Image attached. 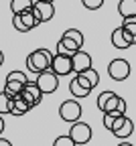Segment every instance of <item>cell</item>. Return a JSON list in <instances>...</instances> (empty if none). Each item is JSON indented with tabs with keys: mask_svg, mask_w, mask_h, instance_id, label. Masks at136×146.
Here are the masks:
<instances>
[{
	"mask_svg": "<svg viewBox=\"0 0 136 146\" xmlns=\"http://www.w3.org/2000/svg\"><path fill=\"white\" fill-rule=\"evenodd\" d=\"M98 108L104 114H116V116H126V100L120 98L116 91H102L98 96Z\"/></svg>",
	"mask_w": 136,
	"mask_h": 146,
	"instance_id": "cell-1",
	"label": "cell"
},
{
	"mask_svg": "<svg viewBox=\"0 0 136 146\" xmlns=\"http://www.w3.org/2000/svg\"><path fill=\"white\" fill-rule=\"evenodd\" d=\"M81 47H83V35H81V31L67 29L61 35L59 43H57V55H67V57H71V55L75 51H79Z\"/></svg>",
	"mask_w": 136,
	"mask_h": 146,
	"instance_id": "cell-2",
	"label": "cell"
},
{
	"mask_svg": "<svg viewBox=\"0 0 136 146\" xmlns=\"http://www.w3.org/2000/svg\"><path fill=\"white\" fill-rule=\"evenodd\" d=\"M51 57H53V53L49 49H35L33 53H29V57H27V69L31 73L47 71L49 65H51Z\"/></svg>",
	"mask_w": 136,
	"mask_h": 146,
	"instance_id": "cell-3",
	"label": "cell"
},
{
	"mask_svg": "<svg viewBox=\"0 0 136 146\" xmlns=\"http://www.w3.org/2000/svg\"><path fill=\"white\" fill-rule=\"evenodd\" d=\"M35 83H37L39 91H41L43 96H45V94H55L57 87H59V77H57L51 69H47V71L37 73V81H35Z\"/></svg>",
	"mask_w": 136,
	"mask_h": 146,
	"instance_id": "cell-4",
	"label": "cell"
},
{
	"mask_svg": "<svg viewBox=\"0 0 136 146\" xmlns=\"http://www.w3.org/2000/svg\"><path fill=\"white\" fill-rule=\"evenodd\" d=\"M81 104L77 102V100H65L61 106H59V116H61V120L63 122H69V124H73V122H79V118H81Z\"/></svg>",
	"mask_w": 136,
	"mask_h": 146,
	"instance_id": "cell-5",
	"label": "cell"
},
{
	"mask_svg": "<svg viewBox=\"0 0 136 146\" xmlns=\"http://www.w3.org/2000/svg\"><path fill=\"white\" fill-rule=\"evenodd\" d=\"M75 146H79V144H87L91 140V126L85 124V122H73L71 124V130L67 134Z\"/></svg>",
	"mask_w": 136,
	"mask_h": 146,
	"instance_id": "cell-6",
	"label": "cell"
},
{
	"mask_svg": "<svg viewBox=\"0 0 136 146\" xmlns=\"http://www.w3.org/2000/svg\"><path fill=\"white\" fill-rule=\"evenodd\" d=\"M27 81L29 79L23 71H10L6 75V81H4V91L8 96H16V94H21V89L25 87Z\"/></svg>",
	"mask_w": 136,
	"mask_h": 146,
	"instance_id": "cell-7",
	"label": "cell"
},
{
	"mask_svg": "<svg viewBox=\"0 0 136 146\" xmlns=\"http://www.w3.org/2000/svg\"><path fill=\"white\" fill-rule=\"evenodd\" d=\"M108 75L114 81H124L130 75V63L126 59H112L108 65Z\"/></svg>",
	"mask_w": 136,
	"mask_h": 146,
	"instance_id": "cell-8",
	"label": "cell"
},
{
	"mask_svg": "<svg viewBox=\"0 0 136 146\" xmlns=\"http://www.w3.org/2000/svg\"><path fill=\"white\" fill-rule=\"evenodd\" d=\"M12 27L18 33H31L35 27H39L37 18L33 16V12H23V14H12Z\"/></svg>",
	"mask_w": 136,
	"mask_h": 146,
	"instance_id": "cell-9",
	"label": "cell"
},
{
	"mask_svg": "<svg viewBox=\"0 0 136 146\" xmlns=\"http://www.w3.org/2000/svg\"><path fill=\"white\" fill-rule=\"evenodd\" d=\"M31 12L37 18V23L43 25V23H49L51 18L55 16V4L53 2H33Z\"/></svg>",
	"mask_w": 136,
	"mask_h": 146,
	"instance_id": "cell-10",
	"label": "cell"
},
{
	"mask_svg": "<svg viewBox=\"0 0 136 146\" xmlns=\"http://www.w3.org/2000/svg\"><path fill=\"white\" fill-rule=\"evenodd\" d=\"M110 132H112L116 138H128V136L134 132V122H132L128 116H120V118L114 120Z\"/></svg>",
	"mask_w": 136,
	"mask_h": 146,
	"instance_id": "cell-11",
	"label": "cell"
},
{
	"mask_svg": "<svg viewBox=\"0 0 136 146\" xmlns=\"http://www.w3.org/2000/svg\"><path fill=\"white\" fill-rule=\"evenodd\" d=\"M49 69L55 73L57 77L69 75V73H71V57H67V55H53Z\"/></svg>",
	"mask_w": 136,
	"mask_h": 146,
	"instance_id": "cell-12",
	"label": "cell"
},
{
	"mask_svg": "<svg viewBox=\"0 0 136 146\" xmlns=\"http://www.w3.org/2000/svg\"><path fill=\"white\" fill-rule=\"evenodd\" d=\"M112 45H114L116 49H120V51H126V49H130L132 45H136V36L124 33L122 27H118V29L112 31Z\"/></svg>",
	"mask_w": 136,
	"mask_h": 146,
	"instance_id": "cell-13",
	"label": "cell"
},
{
	"mask_svg": "<svg viewBox=\"0 0 136 146\" xmlns=\"http://www.w3.org/2000/svg\"><path fill=\"white\" fill-rule=\"evenodd\" d=\"M21 96H23V100H25L31 108H35V106H39V104L43 102V94L39 91V87H37L35 81H27V83H25V87L21 89Z\"/></svg>",
	"mask_w": 136,
	"mask_h": 146,
	"instance_id": "cell-14",
	"label": "cell"
},
{
	"mask_svg": "<svg viewBox=\"0 0 136 146\" xmlns=\"http://www.w3.org/2000/svg\"><path fill=\"white\" fill-rule=\"evenodd\" d=\"M89 67H91V55L87 51L79 49V51H75L71 55V71L73 73H81V71H85Z\"/></svg>",
	"mask_w": 136,
	"mask_h": 146,
	"instance_id": "cell-15",
	"label": "cell"
},
{
	"mask_svg": "<svg viewBox=\"0 0 136 146\" xmlns=\"http://www.w3.org/2000/svg\"><path fill=\"white\" fill-rule=\"evenodd\" d=\"M31 106L23 100V96L21 94H16V96H12V104H10V116H25L27 112H31Z\"/></svg>",
	"mask_w": 136,
	"mask_h": 146,
	"instance_id": "cell-16",
	"label": "cell"
},
{
	"mask_svg": "<svg viewBox=\"0 0 136 146\" xmlns=\"http://www.w3.org/2000/svg\"><path fill=\"white\" fill-rule=\"evenodd\" d=\"M118 12L122 18H136V0H120Z\"/></svg>",
	"mask_w": 136,
	"mask_h": 146,
	"instance_id": "cell-17",
	"label": "cell"
},
{
	"mask_svg": "<svg viewBox=\"0 0 136 146\" xmlns=\"http://www.w3.org/2000/svg\"><path fill=\"white\" fill-rule=\"evenodd\" d=\"M33 2H35V0H10V10H12V14L29 12L33 8Z\"/></svg>",
	"mask_w": 136,
	"mask_h": 146,
	"instance_id": "cell-18",
	"label": "cell"
},
{
	"mask_svg": "<svg viewBox=\"0 0 136 146\" xmlns=\"http://www.w3.org/2000/svg\"><path fill=\"white\" fill-rule=\"evenodd\" d=\"M69 91H71V96L75 98V100H81V98H87L91 91L89 89H85V87H81L79 83H77V79L73 77L71 81H69Z\"/></svg>",
	"mask_w": 136,
	"mask_h": 146,
	"instance_id": "cell-19",
	"label": "cell"
},
{
	"mask_svg": "<svg viewBox=\"0 0 136 146\" xmlns=\"http://www.w3.org/2000/svg\"><path fill=\"white\" fill-rule=\"evenodd\" d=\"M77 75H81V77L89 83L91 89H93V87H98V83H100V73L95 71L93 67H89V69H85V71H81V73H77Z\"/></svg>",
	"mask_w": 136,
	"mask_h": 146,
	"instance_id": "cell-20",
	"label": "cell"
},
{
	"mask_svg": "<svg viewBox=\"0 0 136 146\" xmlns=\"http://www.w3.org/2000/svg\"><path fill=\"white\" fill-rule=\"evenodd\" d=\"M10 104H12V96H8L6 91H0V116L10 114Z\"/></svg>",
	"mask_w": 136,
	"mask_h": 146,
	"instance_id": "cell-21",
	"label": "cell"
},
{
	"mask_svg": "<svg viewBox=\"0 0 136 146\" xmlns=\"http://www.w3.org/2000/svg\"><path fill=\"white\" fill-rule=\"evenodd\" d=\"M120 27H122V31H124V33H128V35L136 36V18H124V23H122Z\"/></svg>",
	"mask_w": 136,
	"mask_h": 146,
	"instance_id": "cell-22",
	"label": "cell"
},
{
	"mask_svg": "<svg viewBox=\"0 0 136 146\" xmlns=\"http://www.w3.org/2000/svg\"><path fill=\"white\" fill-rule=\"evenodd\" d=\"M53 146H75V144H73V140H71L67 134H63V136H57V138H55Z\"/></svg>",
	"mask_w": 136,
	"mask_h": 146,
	"instance_id": "cell-23",
	"label": "cell"
},
{
	"mask_svg": "<svg viewBox=\"0 0 136 146\" xmlns=\"http://www.w3.org/2000/svg\"><path fill=\"white\" fill-rule=\"evenodd\" d=\"M81 4H83L87 10H98V8H102L104 0H81Z\"/></svg>",
	"mask_w": 136,
	"mask_h": 146,
	"instance_id": "cell-24",
	"label": "cell"
},
{
	"mask_svg": "<svg viewBox=\"0 0 136 146\" xmlns=\"http://www.w3.org/2000/svg\"><path fill=\"white\" fill-rule=\"evenodd\" d=\"M116 118H120V116H116V114H104V128L112 130V124H114Z\"/></svg>",
	"mask_w": 136,
	"mask_h": 146,
	"instance_id": "cell-25",
	"label": "cell"
},
{
	"mask_svg": "<svg viewBox=\"0 0 136 146\" xmlns=\"http://www.w3.org/2000/svg\"><path fill=\"white\" fill-rule=\"evenodd\" d=\"M4 128H6V124H4V118L0 116V136H2V132H4Z\"/></svg>",
	"mask_w": 136,
	"mask_h": 146,
	"instance_id": "cell-26",
	"label": "cell"
},
{
	"mask_svg": "<svg viewBox=\"0 0 136 146\" xmlns=\"http://www.w3.org/2000/svg\"><path fill=\"white\" fill-rule=\"evenodd\" d=\"M0 146H12V144H10V140H6V138H0Z\"/></svg>",
	"mask_w": 136,
	"mask_h": 146,
	"instance_id": "cell-27",
	"label": "cell"
},
{
	"mask_svg": "<svg viewBox=\"0 0 136 146\" xmlns=\"http://www.w3.org/2000/svg\"><path fill=\"white\" fill-rule=\"evenodd\" d=\"M2 63H4V53L0 51V67H2Z\"/></svg>",
	"mask_w": 136,
	"mask_h": 146,
	"instance_id": "cell-28",
	"label": "cell"
},
{
	"mask_svg": "<svg viewBox=\"0 0 136 146\" xmlns=\"http://www.w3.org/2000/svg\"><path fill=\"white\" fill-rule=\"evenodd\" d=\"M118 146H134V144H132V142H120Z\"/></svg>",
	"mask_w": 136,
	"mask_h": 146,
	"instance_id": "cell-29",
	"label": "cell"
},
{
	"mask_svg": "<svg viewBox=\"0 0 136 146\" xmlns=\"http://www.w3.org/2000/svg\"><path fill=\"white\" fill-rule=\"evenodd\" d=\"M35 2H55V0H35Z\"/></svg>",
	"mask_w": 136,
	"mask_h": 146,
	"instance_id": "cell-30",
	"label": "cell"
}]
</instances>
